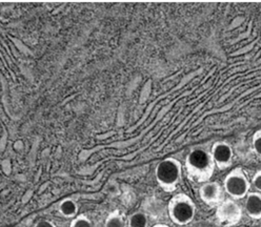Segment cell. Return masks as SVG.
<instances>
[{
  "label": "cell",
  "mask_w": 261,
  "mask_h": 227,
  "mask_svg": "<svg viewBox=\"0 0 261 227\" xmlns=\"http://www.w3.org/2000/svg\"><path fill=\"white\" fill-rule=\"evenodd\" d=\"M186 167L189 176L200 183L208 182L215 171V163L210 152L203 149H194L186 159Z\"/></svg>",
  "instance_id": "cell-1"
},
{
  "label": "cell",
  "mask_w": 261,
  "mask_h": 227,
  "mask_svg": "<svg viewBox=\"0 0 261 227\" xmlns=\"http://www.w3.org/2000/svg\"><path fill=\"white\" fill-rule=\"evenodd\" d=\"M182 166L176 159L168 158L160 161L155 169L156 181L166 191H174L181 180Z\"/></svg>",
  "instance_id": "cell-2"
},
{
  "label": "cell",
  "mask_w": 261,
  "mask_h": 227,
  "mask_svg": "<svg viewBox=\"0 0 261 227\" xmlns=\"http://www.w3.org/2000/svg\"><path fill=\"white\" fill-rule=\"evenodd\" d=\"M169 217L179 226L190 224L196 215V204L186 193H177L170 200L168 206Z\"/></svg>",
  "instance_id": "cell-3"
},
{
  "label": "cell",
  "mask_w": 261,
  "mask_h": 227,
  "mask_svg": "<svg viewBox=\"0 0 261 227\" xmlns=\"http://www.w3.org/2000/svg\"><path fill=\"white\" fill-rule=\"evenodd\" d=\"M252 183L247 173L241 167H236L228 173L223 180V190L231 199L237 201L246 198L251 189Z\"/></svg>",
  "instance_id": "cell-4"
},
{
  "label": "cell",
  "mask_w": 261,
  "mask_h": 227,
  "mask_svg": "<svg viewBox=\"0 0 261 227\" xmlns=\"http://www.w3.org/2000/svg\"><path fill=\"white\" fill-rule=\"evenodd\" d=\"M242 208L241 206L233 199H224L216 207V219L217 221L224 226H234L238 224L242 219Z\"/></svg>",
  "instance_id": "cell-5"
},
{
  "label": "cell",
  "mask_w": 261,
  "mask_h": 227,
  "mask_svg": "<svg viewBox=\"0 0 261 227\" xmlns=\"http://www.w3.org/2000/svg\"><path fill=\"white\" fill-rule=\"evenodd\" d=\"M223 187L216 181L202 183L198 193L201 201L208 207H217L223 200Z\"/></svg>",
  "instance_id": "cell-6"
},
{
  "label": "cell",
  "mask_w": 261,
  "mask_h": 227,
  "mask_svg": "<svg viewBox=\"0 0 261 227\" xmlns=\"http://www.w3.org/2000/svg\"><path fill=\"white\" fill-rule=\"evenodd\" d=\"M210 153L213 158L215 166L220 171L226 169L232 165L234 153L231 145L226 142H215L212 145Z\"/></svg>",
  "instance_id": "cell-7"
},
{
  "label": "cell",
  "mask_w": 261,
  "mask_h": 227,
  "mask_svg": "<svg viewBox=\"0 0 261 227\" xmlns=\"http://www.w3.org/2000/svg\"><path fill=\"white\" fill-rule=\"evenodd\" d=\"M244 210L253 220L261 219V193L257 191L249 192L244 202Z\"/></svg>",
  "instance_id": "cell-8"
},
{
  "label": "cell",
  "mask_w": 261,
  "mask_h": 227,
  "mask_svg": "<svg viewBox=\"0 0 261 227\" xmlns=\"http://www.w3.org/2000/svg\"><path fill=\"white\" fill-rule=\"evenodd\" d=\"M58 210L60 215L63 216L64 218H68V219L76 218L78 214V205L74 200L68 198V199L62 200L59 203Z\"/></svg>",
  "instance_id": "cell-9"
},
{
  "label": "cell",
  "mask_w": 261,
  "mask_h": 227,
  "mask_svg": "<svg viewBox=\"0 0 261 227\" xmlns=\"http://www.w3.org/2000/svg\"><path fill=\"white\" fill-rule=\"evenodd\" d=\"M127 227H148L149 220L144 213L136 212L127 218Z\"/></svg>",
  "instance_id": "cell-10"
},
{
  "label": "cell",
  "mask_w": 261,
  "mask_h": 227,
  "mask_svg": "<svg viewBox=\"0 0 261 227\" xmlns=\"http://www.w3.org/2000/svg\"><path fill=\"white\" fill-rule=\"evenodd\" d=\"M105 227H126V222L118 210H115L108 216Z\"/></svg>",
  "instance_id": "cell-11"
},
{
  "label": "cell",
  "mask_w": 261,
  "mask_h": 227,
  "mask_svg": "<svg viewBox=\"0 0 261 227\" xmlns=\"http://www.w3.org/2000/svg\"><path fill=\"white\" fill-rule=\"evenodd\" d=\"M70 227H93V225L91 220L87 216L80 215L73 219Z\"/></svg>",
  "instance_id": "cell-12"
},
{
  "label": "cell",
  "mask_w": 261,
  "mask_h": 227,
  "mask_svg": "<svg viewBox=\"0 0 261 227\" xmlns=\"http://www.w3.org/2000/svg\"><path fill=\"white\" fill-rule=\"evenodd\" d=\"M252 148L254 153L261 157V129L257 131L254 135H253V139H252Z\"/></svg>",
  "instance_id": "cell-13"
},
{
  "label": "cell",
  "mask_w": 261,
  "mask_h": 227,
  "mask_svg": "<svg viewBox=\"0 0 261 227\" xmlns=\"http://www.w3.org/2000/svg\"><path fill=\"white\" fill-rule=\"evenodd\" d=\"M251 183H252L253 187L257 190V192L261 193V169L256 172Z\"/></svg>",
  "instance_id": "cell-14"
},
{
  "label": "cell",
  "mask_w": 261,
  "mask_h": 227,
  "mask_svg": "<svg viewBox=\"0 0 261 227\" xmlns=\"http://www.w3.org/2000/svg\"><path fill=\"white\" fill-rule=\"evenodd\" d=\"M34 227H56V225L48 220H40L34 225Z\"/></svg>",
  "instance_id": "cell-15"
},
{
  "label": "cell",
  "mask_w": 261,
  "mask_h": 227,
  "mask_svg": "<svg viewBox=\"0 0 261 227\" xmlns=\"http://www.w3.org/2000/svg\"><path fill=\"white\" fill-rule=\"evenodd\" d=\"M153 227H170V226H168V225H166V224H156V225H154Z\"/></svg>",
  "instance_id": "cell-16"
}]
</instances>
